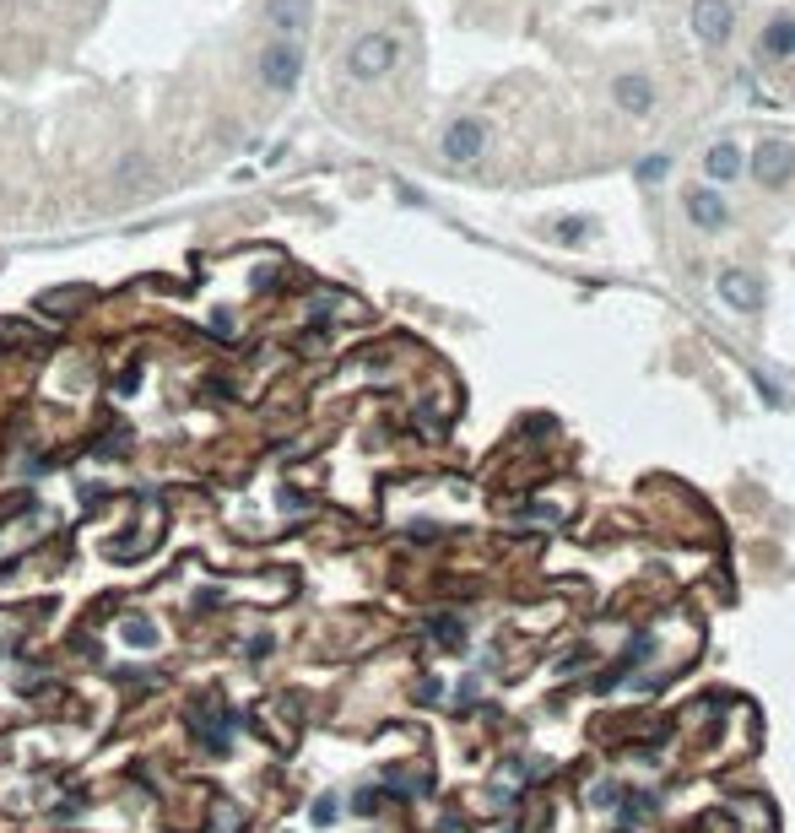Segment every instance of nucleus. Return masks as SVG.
<instances>
[{
	"label": "nucleus",
	"mask_w": 795,
	"mask_h": 833,
	"mask_svg": "<svg viewBox=\"0 0 795 833\" xmlns=\"http://www.w3.org/2000/svg\"><path fill=\"white\" fill-rule=\"evenodd\" d=\"M747 174L763 184V190H785V184L795 179V141H779V136H768L752 147L747 157Z\"/></svg>",
	"instance_id": "nucleus-1"
},
{
	"label": "nucleus",
	"mask_w": 795,
	"mask_h": 833,
	"mask_svg": "<svg viewBox=\"0 0 795 833\" xmlns=\"http://www.w3.org/2000/svg\"><path fill=\"white\" fill-rule=\"evenodd\" d=\"M395 60H401V44H395L390 33H363L347 49V71L357 82H379L384 71H395Z\"/></svg>",
	"instance_id": "nucleus-2"
},
{
	"label": "nucleus",
	"mask_w": 795,
	"mask_h": 833,
	"mask_svg": "<svg viewBox=\"0 0 795 833\" xmlns=\"http://www.w3.org/2000/svg\"><path fill=\"white\" fill-rule=\"evenodd\" d=\"M298 76H303V49L293 38H276V44L260 49V82L271 92H293Z\"/></svg>",
	"instance_id": "nucleus-3"
},
{
	"label": "nucleus",
	"mask_w": 795,
	"mask_h": 833,
	"mask_svg": "<svg viewBox=\"0 0 795 833\" xmlns=\"http://www.w3.org/2000/svg\"><path fill=\"white\" fill-rule=\"evenodd\" d=\"M439 152H444V163H476V157L487 152V125L476 114H460V119H449L444 125V141H439Z\"/></svg>",
	"instance_id": "nucleus-4"
},
{
	"label": "nucleus",
	"mask_w": 795,
	"mask_h": 833,
	"mask_svg": "<svg viewBox=\"0 0 795 833\" xmlns=\"http://www.w3.org/2000/svg\"><path fill=\"white\" fill-rule=\"evenodd\" d=\"M687 22H693L698 44H709V49H720V44H731V38H736V6H731V0H693Z\"/></svg>",
	"instance_id": "nucleus-5"
},
{
	"label": "nucleus",
	"mask_w": 795,
	"mask_h": 833,
	"mask_svg": "<svg viewBox=\"0 0 795 833\" xmlns=\"http://www.w3.org/2000/svg\"><path fill=\"white\" fill-rule=\"evenodd\" d=\"M682 211H687V222H693L698 233L731 228V201H725L714 184H693V190H682Z\"/></svg>",
	"instance_id": "nucleus-6"
},
{
	"label": "nucleus",
	"mask_w": 795,
	"mask_h": 833,
	"mask_svg": "<svg viewBox=\"0 0 795 833\" xmlns=\"http://www.w3.org/2000/svg\"><path fill=\"white\" fill-rule=\"evenodd\" d=\"M714 293H720V303H731L736 314H758L763 309V282L747 266H720V276H714Z\"/></svg>",
	"instance_id": "nucleus-7"
},
{
	"label": "nucleus",
	"mask_w": 795,
	"mask_h": 833,
	"mask_svg": "<svg viewBox=\"0 0 795 833\" xmlns=\"http://www.w3.org/2000/svg\"><path fill=\"white\" fill-rule=\"evenodd\" d=\"M655 76L649 71H617L612 76V103H617V114H633V119H644V114H655Z\"/></svg>",
	"instance_id": "nucleus-8"
},
{
	"label": "nucleus",
	"mask_w": 795,
	"mask_h": 833,
	"mask_svg": "<svg viewBox=\"0 0 795 833\" xmlns=\"http://www.w3.org/2000/svg\"><path fill=\"white\" fill-rule=\"evenodd\" d=\"M698 163H704V184H714V190H725L731 179L747 174V157H741V147H736V141H725V136L709 141Z\"/></svg>",
	"instance_id": "nucleus-9"
},
{
	"label": "nucleus",
	"mask_w": 795,
	"mask_h": 833,
	"mask_svg": "<svg viewBox=\"0 0 795 833\" xmlns=\"http://www.w3.org/2000/svg\"><path fill=\"white\" fill-rule=\"evenodd\" d=\"M309 11H314L309 0H265V22H271L276 33H287V38L309 28Z\"/></svg>",
	"instance_id": "nucleus-10"
},
{
	"label": "nucleus",
	"mask_w": 795,
	"mask_h": 833,
	"mask_svg": "<svg viewBox=\"0 0 795 833\" xmlns=\"http://www.w3.org/2000/svg\"><path fill=\"white\" fill-rule=\"evenodd\" d=\"M758 49H763V55H774V60H790L795 55V11H779V17L768 22L763 38H758Z\"/></svg>",
	"instance_id": "nucleus-11"
},
{
	"label": "nucleus",
	"mask_w": 795,
	"mask_h": 833,
	"mask_svg": "<svg viewBox=\"0 0 795 833\" xmlns=\"http://www.w3.org/2000/svg\"><path fill=\"white\" fill-rule=\"evenodd\" d=\"M552 238H558L563 249H579L590 238V217H558L552 222Z\"/></svg>",
	"instance_id": "nucleus-12"
},
{
	"label": "nucleus",
	"mask_w": 795,
	"mask_h": 833,
	"mask_svg": "<svg viewBox=\"0 0 795 833\" xmlns=\"http://www.w3.org/2000/svg\"><path fill=\"white\" fill-rule=\"evenodd\" d=\"M119 639H125V644H136V650H152V644H157L152 617H125V623H119Z\"/></svg>",
	"instance_id": "nucleus-13"
},
{
	"label": "nucleus",
	"mask_w": 795,
	"mask_h": 833,
	"mask_svg": "<svg viewBox=\"0 0 795 833\" xmlns=\"http://www.w3.org/2000/svg\"><path fill=\"white\" fill-rule=\"evenodd\" d=\"M666 174H671V157H666V152H649L644 163L633 168V179H639V184H660Z\"/></svg>",
	"instance_id": "nucleus-14"
},
{
	"label": "nucleus",
	"mask_w": 795,
	"mask_h": 833,
	"mask_svg": "<svg viewBox=\"0 0 795 833\" xmlns=\"http://www.w3.org/2000/svg\"><path fill=\"white\" fill-rule=\"evenodd\" d=\"M336 817H341V801H336V796H320V801H314V823H320V828H330Z\"/></svg>",
	"instance_id": "nucleus-15"
},
{
	"label": "nucleus",
	"mask_w": 795,
	"mask_h": 833,
	"mask_svg": "<svg viewBox=\"0 0 795 833\" xmlns=\"http://www.w3.org/2000/svg\"><path fill=\"white\" fill-rule=\"evenodd\" d=\"M433 633H439L444 644H460V623H455V617H439V623H433Z\"/></svg>",
	"instance_id": "nucleus-16"
},
{
	"label": "nucleus",
	"mask_w": 795,
	"mask_h": 833,
	"mask_svg": "<svg viewBox=\"0 0 795 833\" xmlns=\"http://www.w3.org/2000/svg\"><path fill=\"white\" fill-rule=\"evenodd\" d=\"M76 303H82V293H65V298H44V309H55V314H71Z\"/></svg>",
	"instance_id": "nucleus-17"
},
{
	"label": "nucleus",
	"mask_w": 795,
	"mask_h": 833,
	"mask_svg": "<svg viewBox=\"0 0 795 833\" xmlns=\"http://www.w3.org/2000/svg\"><path fill=\"white\" fill-rule=\"evenodd\" d=\"M136 385H141V374H136V368H125V374H119V395H130Z\"/></svg>",
	"instance_id": "nucleus-18"
}]
</instances>
